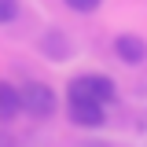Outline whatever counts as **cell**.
<instances>
[{
  "label": "cell",
  "mask_w": 147,
  "mask_h": 147,
  "mask_svg": "<svg viewBox=\"0 0 147 147\" xmlns=\"http://www.w3.org/2000/svg\"><path fill=\"white\" fill-rule=\"evenodd\" d=\"M66 99H96V103L110 107L118 99V85L110 81L107 74H81V77H70Z\"/></svg>",
  "instance_id": "6da1fadb"
},
{
  "label": "cell",
  "mask_w": 147,
  "mask_h": 147,
  "mask_svg": "<svg viewBox=\"0 0 147 147\" xmlns=\"http://www.w3.org/2000/svg\"><path fill=\"white\" fill-rule=\"evenodd\" d=\"M55 88L44 81H26L22 85V114L30 118H52L55 114Z\"/></svg>",
  "instance_id": "7a4b0ae2"
},
{
  "label": "cell",
  "mask_w": 147,
  "mask_h": 147,
  "mask_svg": "<svg viewBox=\"0 0 147 147\" xmlns=\"http://www.w3.org/2000/svg\"><path fill=\"white\" fill-rule=\"evenodd\" d=\"M66 114H70L74 125H81V129H96V125H103L107 107H103V103H96V99H66Z\"/></svg>",
  "instance_id": "3957f363"
},
{
  "label": "cell",
  "mask_w": 147,
  "mask_h": 147,
  "mask_svg": "<svg viewBox=\"0 0 147 147\" xmlns=\"http://www.w3.org/2000/svg\"><path fill=\"white\" fill-rule=\"evenodd\" d=\"M114 55H118L121 63H129V66H140L147 59V40L136 37V33H121L114 40Z\"/></svg>",
  "instance_id": "277c9868"
},
{
  "label": "cell",
  "mask_w": 147,
  "mask_h": 147,
  "mask_svg": "<svg viewBox=\"0 0 147 147\" xmlns=\"http://www.w3.org/2000/svg\"><path fill=\"white\" fill-rule=\"evenodd\" d=\"M18 114H22V88L0 81V121H15Z\"/></svg>",
  "instance_id": "5b68a950"
},
{
  "label": "cell",
  "mask_w": 147,
  "mask_h": 147,
  "mask_svg": "<svg viewBox=\"0 0 147 147\" xmlns=\"http://www.w3.org/2000/svg\"><path fill=\"white\" fill-rule=\"evenodd\" d=\"M18 11H22V4L18 0H0V26H7V22H15Z\"/></svg>",
  "instance_id": "8992f818"
},
{
  "label": "cell",
  "mask_w": 147,
  "mask_h": 147,
  "mask_svg": "<svg viewBox=\"0 0 147 147\" xmlns=\"http://www.w3.org/2000/svg\"><path fill=\"white\" fill-rule=\"evenodd\" d=\"M63 4H66L70 11H77V15H92V11H96L103 0H63Z\"/></svg>",
  "instance_id": "52a82bcc"
},
{
  "label": "cell",
  "mask_w": 147,
  "mask_h": 147,
  "mask_svg": "<svg viewBox=\"0 0 147 147\" xmlns=\"http://www.w3.org/2000/svg\"><path fill=\"white\" fill-rule=\"evenodd\" d=\"M0 147H15V140H7V136L0 132Z\"/></svg>",
  "instance_id": "ba28073f"
}]
</instances>
